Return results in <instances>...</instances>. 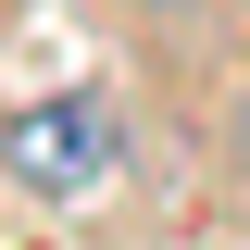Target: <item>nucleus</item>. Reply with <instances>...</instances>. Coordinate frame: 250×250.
Returning a JSON list of instances; mask_svg holds the SVG:
<instances>
[{
  "instance_id": "f257e3e1",
  "label": "nucleus",
  "mask_w": 250,
  "mask_h": 250,
  "mask_svg": "<svg viewBox=\"0 0 250 250\" xmlns=\"http://www.w3.org/2000/svg\"><path fill=\"white\" fill-rule=\"evenodd\" d=\"M113 150H125V125H113V100H100V88L25 100V113L0 125V175H13V188H38V200L100 188V175H113Z\"/></svg>"
},
{
  "instance_id": "f03ea898",
  "label": "nucleus",
  "mask_w": 250,
  "mask_h": 250,
  "mask_svg": "<svg viewBox=\"0 0 250 250\" xmlns=\"http://www.w3.org/2000/svg\"><path fill=\"white\" fill-rule=\"evenodd\" d=\"M125 13H188V0H125Z\"/></svg>"
}]
</instances>
